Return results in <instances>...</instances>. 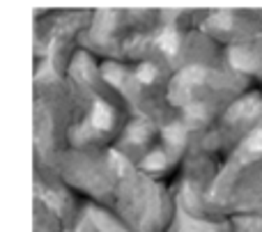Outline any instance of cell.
<instances>
[{
    "label": "cell",
    "mask_w": 262,
    "mask_h": 232,
    "mask_svg": "<svg viewBox=\"0 0 262 232\" xmlns=\"http://www.w3.org/2000/svg\"><path fill=\"white\" fill-rule=\"evenodd\" d=\"M249 147H251V150H262V131L253 133V138L249 141Z\"/></svg>",
    "instance_id": "cell-4"
},
{
    "label": "cell",
    "mask_w": 262,
    "mask_h": 232,
    "mask_svg": "<svg viewBox=\"0 0 262 232\" xmlns=\"http://www.w3.org/2000/svg\"><path fill=\"white\" fill-rule=\"evenodd\" d=\"M159 44H161L163 51H168V53H172V51L177 49V37L172 30H166L161 37H159Z\"/></svg>",
    "instance_id": "cell-2"
},
{
    "label": "cell",
    "mask_w": 262,
    "mask_h": 232,
    "mask_svg": "<svg viewBox=\"0 0 262 232\" xmlns=\"http://www.w3.org/2000/svg\"><path fill=\"white\" fill-rule=\"evenodd\" d=\"M138 78H140V81H152V78H154V67H140Z\"/></svg>",
    "instance_id": "cell-3"
},
{
    "label": "cell",
    "mask_w": 262,
    "mask_h": 232,
    "mask_svg": "<svg viewBox=\"0 0 262 232\" xmlns=\"http://www.w3.org/2000/svg\"><path fill=\"white\" fill-rule=\"evenodd\" d=\"M92 124L97 129H108L111 127V110L106 108L104 104L95 106V113H92Z\"/></svg>",
    "instance_id": "cell-1"
}]
</instances>
